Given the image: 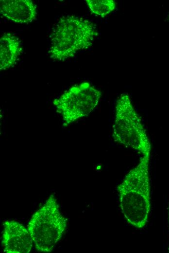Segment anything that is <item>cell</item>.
Instances as JSON below:
<instances>
[{
  "label": "cell",
  "mask_w": 169,
  "mask_h": 253,
  "mask_svg": "<svg viewBox=\"0 0 169 253\" xmlns=\"http://www.w3.org/2000/svg\"><path fill=\"white\" fill-rule=\"evenodd\" d=\"M168 220H169V207H168ZM168 252L169 253V245L168 248Z\"/></svg>",
  "instance_id": "obj_10"
},
{
  "label": "cell",
  "mask_w": 169,
  "mask_h": 253,
  "mask_svg": "<svg viewBox=\"0 0 169 253\" xmlns=\"http://www.w3.org/2000/svg\"><path fill=\"white\" fill-rule=\"evenodd\" d=\"M101 96L99 90L87 82L69 88L53 101L58 112L68 123L87 115L98 105Z\"/></svg>",
  "instance_id": "obj_5"
},
{
  "label": "cell",
  "mask_w": 169,
  "mask_h": 253,
  "mask_svg": "<svg viewBox=\"0 0 169 253\" xmlns=\"http://www.w3.org/2000/svg\"><path fill=\"white\" fill-rule=\"evenodd\" d=\"M85 2L92 13L102 18L113 11L116 6L113 0H86Z\"/></svg>",
  "instance_id": "obj_9"
},
{
  "label": "cell",
  "mask_w": 169,
  "mask_h": 253,
  "mask_svg": "<svg viewBox=\"0 0 169 253\" xmlns=\"http://www.w3.org/2000/svg\"><path fill=\"white\" fill-rule=\"evenodd\" d=\"M33 242L28 229L15 220L4 222L2 234L3 250L7 253H28Z\"/></svg>",
  "instance_id": "obj_6"
},
{
  "label": "cell",
  "mask_w": 169,
  "mask_h": 253,
  "mask_svg": "<svg viewBox=\"0 0 169 253\" xmlns=\"http://www.w3.org/2000/svg\"><path fill=\"white\" fill-rule=\"evenodd\" d=\"M150 157L143 155L117 187L121 211L128 223L137 229L146 225L151 210Z\"/></svg>",
  "instance_id": "obj_1"
},
{
  "label": "cell",
  "mask_w": 169,
  "mask_h": 253,
  "mask_svg": "<svg viewBox=\"0 0 169 253\" xmlns=\"http://www.w3.org/2000/svg\"><path fill=\"white\" fill-rule=\"evenodd\" d=\"M167 20H169V16L168 18H167Z\"/></svg>",
  "instance_id": "obj_11"
},
{
  "label": "cell",
  "mask_w": 169,
  "mask_h": 253,
  "mask_svg": "<svg viewBox=\"0 0 169 253\" xmlns=\"http://www.w3.org/2000/svg\"><path fill=\"white\" fill-rule=\"evenodd\" d=\"M67 225V219L60 212L53 194L32 216L27 226L36 249L39 252H51L61 239Z\"/></svg>",
  "instance_id": "obj_3"
},
{
  "label": "cell",
  "mask_w": 169,
  "mask_h": 253,
  "mask_svg": "<svg viewBox=\"0 0 169 253\" xmlns=\"http://www.w3.org/2000/svg\"><path fill=\"white\" fill-rule=\"evenodd\" d=\"M113 137L115 141L142 155L151 153V145L146 129L130 95L126 93L120 95L116 104Z\"/></svg>",
  "instance_id": "obj_4"
},
{
  "label": "cell",
  "mask_w": 169,
  "mask_h": 253,
  "mask_svg": "<svg viewBox=\"0 0 169 253\" xmlns=\"http://www.w3.org/2000/svg\"><path fill=\"white\" fill-rule=\"evenodd\" d=\"M1 15L14 22L27 24L35 19L36 5L31 0H0Z\"/></svg>",
  "instance_id": "obj_7"
},
{
  "label": "cell",
  "mask_w": 169,
  "mask_h": 253,
  "mask_svg": "<svg viewBox=\"0 0 169 253\" xmlns=\"http://www.w3.org/2000/svg\"><path fill=\"white\" fill-rule=\"evenodd\" d=\"M18 38L11 33L3 34L0 39V70L13 67L22 52Z\"/></svg>",
  "instance_id": "obj_8"
},
{
  "label": "cell",
  "mask_w": 169,
  "mask_h": 253,
  "mask_svg": "<svg viewBox=\"0 0 169 253\" xmlns=\"http://www.w3.org/2000/svg\"><path fill=\"white\" fill-rule=\"evenodd\" d=\"M98 35L96 25L91 21L75 16H63L51 35L50 57L62 61L73 57L91 46Z\"/></svg>",
  "instance_id": "obj_2"
}]
</instances>
